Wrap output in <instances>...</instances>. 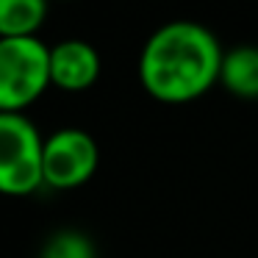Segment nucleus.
<instances>
[{"label": "nucleus", "mask_w": 258, "mask_h": 258, "mask_svg": "<svg viewBox=\"0 0 258 258\" xmlns=\"http://www.w3.org/2000/svg\"><path fill=\"white\" fill-rule=\"evenodd\" d=\"M53 86L61 92H86L100 78V53L86 39H64L50 45Z\"/></svg>", "instance_id": "5"}, {"label": "nucleus", "mask_w": 258, "mask_h": 258, "mask_svg": "<svg viewBox=\"0 0 258 258\" xmlns=\"http://www.w3.org/2000/svg\"><path fill=\"white\" fill-rule=\"evenodd\" d=\"M47 14L50 0H0V39L36 36Z\"/></svg>", "instance_id": "7"}, {"label": "nucleus", "mask_w": 258, "mask_h": 258, "mask_svg": "<svg viewBox=\"0 0 258 258\" xmlns=\"http://www.w3.org/2000/svg\"><path fill=\"white\" fill-rule=\"evenodd\" d=\"M50 3H53V0H50Z\"/></svg>", "instance_id": "9"}, {"label": "nucleus", "mask_w": 258, "mask_h": 258, "mask_svg": "<svg viewBox=\"0 0 258 258\" xmlns=\"http://www.w3.org/2000/svg\"><path fill=\"white\" fill-rule=\"evenodd\" d=\"M219 84L241 100H258V47L239 45L225 50Z\"/></svg>", "instance_id": "6"}, {"label": "nucleus", "mask_w": 258, "mask_h": 258, "mask_svg": "<svg viewBox=\"0 0 258 258\" xmlns=\"http://www.w3.org/2000/svg\"><path fill=\"white\" fill-rule=\"evenodd\" d=\"M45 186V139L20 111H0V191L28 197Z\"/></svg>", "instance_id": "3"}, {"label": "nucleus", "mask_w": 258, "mask_h": 258, "mask_svg": "<svg viewBox=\"0 0 258 258\" xmlns=\"http://www.w3.org/2000/svg\"><path fill=\"white\" fill-rule=\"evenodd\" d=\"M222 58L214 31L195 20H172L147 36L139 53V81L153 100L180 106L219 84Z\"/></svg>", "instance_id": "1"}, {"label": "nucleus", "mask_w": 258, "mask_h": 258, "mask_svg": "<svg viewBox=\"0 0 258 258\" xmlns=\"http://www.w3.org/2000/svg\"><path fill=\"white\" fill-rule=\"evenodd\" d=\"M100 164V150L89 131L58 128L45 139V186L50 189H78Z\"/></svg>", "instance_id": "4"}, {"label": "nucleus", "mask_w": 258, "mask_h": 258, "mask_svg": "<svg viewBox=\"0 0 258 258\" xmlns=\"http://www.w3.org/2000/svg\"><path fill=\"white\" fill-rule=\"evenodd\" d=\"M39 258H97V250L84 230L61 228L45 241Z\"/></svg>", "instance_id": "8"}, {"label": "nucleus", "mask_w": 258, "mask_h": 258, "mask_svg": "<svg viewBox=\"0 0 258 258\" xmlns=\"http://www.w3.org/2000/svg\"><path fill=\"white\" fill-rule=\"evenodd\" d=\"M50 86V45L39 36L0 39V111L25 114Z\"/></svg>", "instance_id": "2"}]
</instances>
